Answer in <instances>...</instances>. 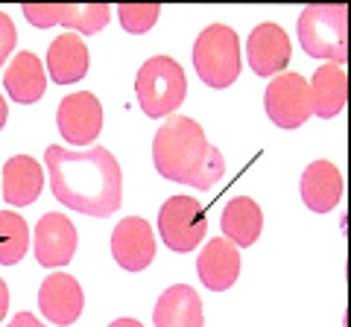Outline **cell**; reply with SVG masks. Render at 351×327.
<instances>
[{
	"instance_id": "6da1fadb",
	"label": "cell",
	"mask_w": 351,
	"mask_h": 327,
	"mask_svg": "<svg viewBox=\"0 0 351 327\" xmlns=\"http://www.w3.org/2000/svg\"><path fill=\"white\" fill-rule=\"evenodd\" d=\"M53 196L76 213L108 220L123 205V170L106 146L68 149L47 146L44 152Z\"/></svg>"
},
{
	"instance_id": "7a4b0ae2",
	"label": "cell",
	"mask_w": 351,
	"mask_h": 327,
	"mask_svg": "<svg viewBox=\"0 0 351 327\" xmlns=\"http://www.w3.org/2000/svg\"><path fill=\"white\" fill-rule=\"evenodd\" d=\"M152 164L161 179L196 190H211L226 176L223 152L205 138V129L193 117L182 114L167 117L156 132Z\"/></svg>"
},
{
	"instance_id": "3957f363",
	"label": "cell",
	"mask_w": 351,
	"mask_h": 327,
	"mask_svg": "<svg viewBox=\"0 0 351 327\" xmlns=\"http://www.w3.org/2000/svg\"><path fill=\"white\" fill-rule=\"evenodd\" d=\"M295 32L307 56L325 64H343L348 59V9L343 3L307 6L299 15Z\"/></svg>"
},
{
	"instance_id": "277c9868",
	"label": "cell",
	"mask_w": 351,
	"mask_h": 327,
	"mask_svg": "<svg viewBox=\"0 0 351 327\" xmlns=\"http://www.w3.org/2000/svg\"><path fill=\"white\" fill-rule=\"evenodd\" d=\"M188 94V76L182 64L170 56H152L141 64L135 76V96L147 117H173V112L184 103Z\"/></svg>"
},
{
	"instance_id": "5b68a950",
	"label": "cell",
	"mask_w": 351,
	"mask_h": 327,
	"mask_svg": "<svg viewBox=\"0 0 351 327\" xmlns=\"http://www.w3.org/2000/svg\"><path fill=\"white\" fill-rule=\"evenodd\" d=\"M193 68L208 88H228L240 76V38L228 24L205 27L193 41Z\"/></svg>"
},
{
	"instance_id": "8992f818",
	"label": "cell",
	"mask_w": 351,
	"mask_h": 327,
	"mask_svg": "<svg viewBox=\"0 0 351 327\" xmlns=\"http://www.w3.org/2000/svg\"><path fill=\"white\" fill-rule=\"evenodd\" d=\"M208 216L205 208L191 196H170L158 211V237L176 254H188L205 239Z\"/></svg>"
},
{
	"instance_id": "52a82bcc",
	"label": "cell",
	"mask_w": 351,
	"mask_h": 327,
	"mask_svg": "<svg viewBox=\"0 0 351 327\" xmlns=\"http://www.w3.org/2000/svg\"><path fill=\"white\" fill-rule=\"evenodd\" d=\"M263 108H267V117L278 129H299V126H304V120L313 114L307 79L299 76V73L272 76L269 88L263 91Z\"/></svg>"
},
{
	"instance_id": "ba28073f",
	"label": "cell",
	"mask_w": 351,
	"mask_h": 327,
	"mask_svg": "<svg viewBox=\"0 0 351 327\" xmlns=\"http://www.w3.org/2000/svg\"><path fill=\"white\" fill-rule=\"evenodd\" d=\"M56 123L62 138L73 146H94V140L103 132V103L94 91L68 94L59 103Z\"/></svg>"
},
{
	"instance_id": "9c48e42d",
	"label": "cell",
	"mask_w": 351,
	"mask_h": 327,
	"mask_svg": "<svg viewBox=\"0 0 351 327\" xmlns=\"http://www.w3.org/2000/svg\"><path fill=\"white\" fill-rule=\"evenodd\" d=\"M85 307V292L80 280L68 272H53L41 280L38 287V310L50 324L71 327L82 315Z\"/></svg>"
},
{
	"instance_id": "30bf717a",
	"label": "cell",
	"mask_w": 351,
	"mask_h": 327,
	"mask_svg": "<svg viewBox=\"0 0 351 327\" xmlns=\"http://www.w3.org/2000/svg\"><path fill=\"white\" fill-rule=\"evenodd\" d=\"M293 56V44H290V36L284 32L281 24H258L255 29L249 32V41H246V59H249V68L255 70V76H278L287 70Z\"/></svg>"
},
{
	"instance_id": "8fae6325",
	"label": "cell",
	"mask_w": 351,
	"mask_h": 327,
	"mask_svg": "<svg viewBox=\"0 0 351 327\" xmlns=\"http://www.w3.org/2000/svg\"><path fill=\"white\" fill-rule=\"evenodd\" d=\"M36 260L47 269H62L68 266L73 254H76V246H80V234H76V225L68 220L64 213H47L41 216L38 225H36Z\"/></svg>"
},
{
	"instance_id": "7c38bea8",
	"label": "cell",
	"mask_w": 351,
	"mask_h": 327,
	"mask_svg": "<svg viewBox=\"0 0 351 327\" xmlns=\"http://www.w3.org/2000/svg\"><path fill=\"white\" fill-rule=\"evenodd\" d=\"M112 257L126 272H144L156 257V231L144 216H126L112 231Z\"/></svg>"
},
{
	"instance_id": "4fadbf2b",
	"label": "cell",
	"mask_w": 351,
	"mask_h": 327,
	"mask_svg": "<svg viewBox=\"0 0 351 327\" xmlns=\"http://www.w3.org/2000/svg\"><path fill=\"white\" fill-rule=\"evenodd\" d=\"M196 275L211 292H226L240 278V248L226 237H214L196 257Z\"/></svg>"
},
{
	"instance_id": "5bb4252c",
	"label": "cell",
	"mask_w": 351,
	"mask_h": 327,
	"mask_svg": "<svg viewBox=\"0 0 351 327\" xmlns=\"http://www.w3.org/2000/svg\"><path fill=\"white\" fill-rule=\"evenodd\" d=\"M3 88L21 105H32L38 103L44 91H47V70L44 62L29 50H21L12 56V62L3 70Z\"/></svg>"
},
{
	"instance_id": "9a60e30c",
	"label": "cell",
	"mask_w": 351,
	"mask_h": 327,
	"mask_svg": "<svg viewBox=\"0 0 351 327\" xmlns=\"http://www.w3.org/2000/svg\"><path fill=\"white\" fill-rule=\"evenodd\" d=\"M299 190H302V202L307 205V211L328 213L343 199V176H339V170L331 161H313L302 172Z\"/></svg>"
},
{
	"instance_id": "2e32d148",
	"label": "cell",
	"mask_w": 351,
	"mask_h": 327,
	"mask_svg": "<svg viewBox=\"0 0 351 327\" xmlns=\"http://www.w3.org/2000/svg\"><path fill=\"white\" fill-rule=\"evenodd\" d=\"M152 324L156 327H202L205 313H202L199 292L188 287V283H176V287L164 289L161 298L156 301V310H152Z\"/></svg>"
},
{
	"instance_id": "e0dca14e",
	"label": "cell",
	"mask_w": 351,
	"mask_h": 327,
	"mask_svg": "<svg viewBox=\"0 0 351 327\" xmlns=\"http://www.w3.org/2000/svg\"><path fill=\"white\" fill-rule=\"evenodd\" d=\"M3 181V199L12 208H27L44 190V170L32 155H12L0 172Z\"/></svg>"
},
{
	"instance_id": "ac0fdd59",
	"label": "cell",
	"mask_w": 351,
	"mask_h": 327,
	"mask_svg": "<svg viewBox=\"0 0 351 327\" xmlns=\"http://www.w3.org/2000/svg\"><path fill=\"white\" fill-rule=\"evenodd\" d=\"M88 47L76 32H62L47 50V73L56 85H73L88 73Z\"/></svg>"
},
{
	"instance_id": "d6986e66",
	"label": "cell",
	"mask_w": 351,
	"mask_h": 327,
	"mask_svg": "<svg viewBox=\"0 0 351 327\" xmlns=\"http://www.w3.org/2000/svg\"><path fill=\"white\" fill-rule=\"evenodd\" d=\"M219 228L228 243H234L237 248H249L258 243V237L263 231V211L255 199L249 196H234L228 199L223 216H219Z\"/></svg>"
},
{
	"instance_id": "ffe728a7",
	"label": "cell",
	"mask_w": 351,
	"mask_h": 327,
	"mask_svg": "<svg viewBox=\"0 0 351 327\" xmlns=\"http://www.w3.org/2000/svg\"><path fill=\"white\" fill-rule=\"evenodd\" d=\"M307 88H311V103H313L316 117L331 120L346 108L348 76L339 64H322V68H316L313 79L307 82Z\"/></svg>"
},
{
	"instance_id": "44dd1931",
	"label": "cell",
	"mask_w": 351,
	"mask_h": 327,
	"mask_svg": "<svg viewBox=\"0 0 351 327\" xmlns=\"http://www.w3.org/2000/svg\"><path fill=\"white\" fill-rule=\"evenodd\" d=\"M108 18H112L108 3H59L56 27H64L76 36H94V32L106 29Z\"/></svg>"
},
{
	"instance_id": "7402d4cb",
	"label": "cell",
	"mask_w": 351,
	"mask_h": 327,
	"mask_svg": "<svg viewBox=\"0 0 351 327\" xmlns=\"http://www.w3.org/2000/svg\"><path fill=\"white\" fill-rule=\"evenodd\" d=\"M29 225L15 211H0V266H15L29 252Z\"/></svg>"
},
{
	"instance_id": "603a6c76",
	"label": "cell",
	"mask_w": 351,
	"mask_h": 327,
	"mask_svg": "<svg viewBox=\"0 0 351 327\" xmlns=\"http://www.w3.org/2000/svg\"><path fill=\"white\" fill-rule=\"evenodd\" d=\"M158 15H161L158 3H120L117 6L120 27L126 32H132V36H144V32H149L158 24Z\"/></svg>"
},
{
	"instance_id": "cb8c5ba5",
	"label": "cell",
	"mask_w": 351,
	"mask_h": 327,
	"mask_svg": "<svg viewBox=\"0 0 351 327\" xmlns=\"http://www.w3.org/2000/svg\"><path fill=\"white\" fill-rule=\"evenodd\" d=\"M24 15L32 27L38 29H47V27H56L59 21V3H24Z\"/></svg>"
},
{
	"instance_id": "d4e9b609",
	"label": "cell",
	"mask_w": 351,
	"mask_h": 327,
	"mask_svg": "<svg viewBox=\"0 0 351 327\" xmlns=\"http://www.w3.org/2000/svg\"><path fill=\"white\" fill-rule=\"evenodd\" d=\"M15 44H18V29L12 24V18L6 12H0V68H3L6 59L12 56Z\"/></svg>"
},
{
	"instance_id": "484cf974",
	"label": "cell",
	"mask_w": 351,
	"mask_h": 327,
	"mask_svg": "<svg viewBox=\"0 0 351 327\" xmlns=\"http://www.w3.org/2000/svg\"><path fill=\"white\" fill-rule=\"evenodd\" d=\"M6 327H47V324H41V322H38V319H36V315H32V313H18L15 319L9 322Z\"/></svg>"
},
{
	"instance_id": "4316f807",
	"label": "cell",
	"mask_w": 351,
	"mask_h": 327,
	"mask_svg": "<svg viewBox=\"0 0 351 327\" xmlns=\"http://www.w3.org/2000/svg\"><path fill=\"white\" fill-rule=\"evenodd\" d=\"M6 313H9V287H6V280L0 278V322L6 319Z\"/></svg>"
},
{
	"instance_id": "83f0119b",
	"label": "cell",
	"mask_w": 351,
	"mask_h": 327,
	"mask_svg": "<svg viewBox=\"0 0 351 327\" xmlns=\"http://www.w3.org/2000/svg\"><path fill=\"white\" fill-rule=\"evenodd\" d=\"M108 327H144V324H141L138 319H114Z\"/></svg>"
},
{
	"instance_id": "f1b7e54d",
	"label": "cell",
	"mask_w": 351,
	"mask_h": 327,
	"mask_svg": "<svg viewBox=\"0 0 351 327\" xmlns=\"http://www.w3.org/2000/svg\"><path fill=\"white\" fill-rule=\"evenodd\" d=\"M6 117H9V105H6V100H3V94H0V129L6 126Z\"/></svg>"
}]
</instances>
